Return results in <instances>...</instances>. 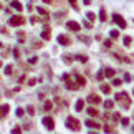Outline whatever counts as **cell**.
I'll use <instances>...</instances> for the list:
<instances>
[{
	"mask_svg": "<svg viewBox=\"0 0 134 134\" xmlns=\"http://www.w3.org/2000/svg\"><path fill=\"white\" fill-rule=\"evenodd\" d=\"M88 101L91 103V104H99L101 103V98L98 95H95V93H91V95L88 96Z\"/></svg>",
	"mask_w": 134,
	"mask_h": 134,
	"instance_id": "ba28073f",
	"label": "cell"
},
{
	"mask_svg": "<svg viewBox=\"0 0 134 134\" xmlns=\"http://www.w3.org/2000/svg\"><path fill=\"white\" fill-rule=\"evenodd\" d=\"M88 114H89V116H93V117H98V116H99V113L96 111L95 108H89V109H88Z\"/></svg>",
	"mask_w": 134,
	"mask_h": 134,
	"instance_id": "ffe728a7",
	"label": "cell"
},
{
	"mask_svg": "<svg viewBox=\"0 0 134 134\" xmlns=\"http://www.w3.org/2000/svg\"><path fill=\"white\" fill-rule=\"evenodd\" d=\"M0 8H2V3H0Z\"/></svg>",
	"mask_w": 134,
	"mask_h": 134,
	"instance_id": "f5cc1de1",
	"label": "cell"
},
{
	"mask_svg": "<svg viewBox=\"0 0 134 134\" xmlns=\"http://www.w3.org/2000/svg\"><path fill=\"white\" fill-rule=\"evenodd\" d=\"M0 32H2V33H8V30H7V27H0Z\"/></svg>",
	"mask_w": 134,
	"mask_h": 134,
	"instance_id": "7bdbcfd3",
	"label": "cell"
},
{
	"mask_svg": "<svg viewBox=\"0 0 134 134\" xmlns=\"http://www.w3.org/2000/svg\"><path fill=\"white\" fill-rule=\"evenodd\" d=\"M83 25H84V28H93V23L91 22H84Z\"/></svg>",
	"mask_w": 134,
	"mask_h": 134,
	"instance_id": "8d00e7d4",
	"label": "cell"
},
{
	"mask_svg": "<svg viewBox=\"0 0 134 134\" xmlns=\"http://www.w3.org/2000/svg\"><path fill=\"white\" fill-rule=\"evenodd\" d=\"M131 43H133V38H131V37H126V38H124V45H126V46H129Z\"/></svg>",
	"mask_w": 134,
	"mask_h": 134,
	"instance_id": "1f68e13d",
	"label": "cell"
},
{
	"mask_svg": "<svg viewBox=\"0 0 134 134\" xmlns=\"http://www.w3.org/2000/svg\"><path fill=\"white\" fill-rule=\"evenodd\" d=\"M70 3L75 7V10H78V5H76V0H70Z\"/></svg>",
	"mask_w": 134,
	"mask_h": 134,
	"instance_id": "f35d334b",
	"label": "cell"
},
{
	"mask_svg": "<svg viewBox=\"0 0 134 134\" xmlns=\"http://www.w3.org/2000/svg\"><path fill=\"white\" fill-rule=\"evenodd\" d=\"M111 119H113V123H114V124L119 123V121H121V114H119V113H113Z\"/></svg>",
	"mask_w": 134,
	"mask_h": 134,
	"instance_id": "ac0fdd59",
	"label": "cell"
},
{
	"mask_svg": "<svg viewBox=\"0 0 134 134\" xmlns=\"http://www.w3.org/2000/svg\"><path fill=\"white\" fill-rule=\"evenodd\" d=\"M104 76H108V78H114V70H113V68H104Z\"/></svg>",
	"mask_w": 134,
	"mask_h": 134,
	"instance_id": "5bb4252c",
	"label": "cell"
},
{
	"mask_svg": "<svg viewBox=\"0 0 134 134\" xmlns=\"http://www.w3.org/2000/svg\"><path fill=\"white\" fill-rule=\"evenodd\" d=\"M104 108H106V109H113V108H114V101L106 99V101H104Z\"/></svg>",
	"mask_w": 134,
	"mask_h": 134,
	"instance_id": "d6986e66",
	"label": "cell"
},
{
	"mask_svg": "<svg viewBox=\"0 0 134 134\" xmlns=\"http://www.w3.org/2000/svg\"><path fill=\"white\" fill-rule=\"evenodd\" d=\"M133 131H134V128H133Z\"/></svg>",
	"mask_w": 134,
	"mask_h": 134,
	"instance_id": "11a10c76",
	"label": "cell"
},
{
	"mask_svg": "<svg viewBox=\"0 0 134 134\" xmlns=\"http://www.w3.org/2000/svg\"><path fill=\"white\" fill-rule=\"evenodd\" d=\"M37 22H40V18L38 17H32V23H37Z\"/></svg>",
	"mask_w": 134,
	"mask_h": 134,
	"instance_id": "7dc6e473",
	"label": "cell"
},
{
	"mask_svg": "<svg viewBox=\"0 0 134 134\" xmlns=\"http://www.w3.org/2000/svg\"><path fill=\"white\" fill-rule=\"evenodd\" d=\"M96 78H98V79L101 81V79L104 78V71H99V73H98V76H96Z\"/></svg>",
	"mask_w": 134,
	"mask_h": 134,
	"instance_id": "d590c367",
	"label": "cell"
},
{
	"mask_svg": "<svg viewBox=\"0 0 134 134\" xmlns=\"http://www.w3.org/2000/svg\"><path fill=\"white\" fill-rule=\"evenodd\" d=\"M66 28H68V30H71V32H79L81 25H79L78 22H66Z\"/></svg>",
	"mask_w": 134,
	"mask_h": 134,
	"instance_id": "8992f818",
	"label": "cell"
},
{
	"mask_svg": "<svg viewBox=\"0 0 134 134\" xmlns=\"http://www.w3.org/2000/svg\"><path fill=\"white\" fill-rule=\"evenodd\" d=\"M109 35H111L113 40H117V38H119V32H116V30H111V33H109Z\"/></svg>",
	"mask_w": 134,
	"mask_h": 134,
	"instance_id": "484cf974",
	"label": "cell"
},
{
	"mask_svg": "<svg viewBox=\"0 0 134 134\" xmlns=\"http://www.w3.org/2000/svg\"><path fill=\"white\" fill-rule=\"evenodd\" d=\"M119 123L123 124V126H129V117H121V121Z\"/></svg>",
	"mask_w": 134,
	"mask_h": 134,
	"instance_id": "83f0119b",
	"label": "cell"
},
{
	"mask_svg": "<svg viewBox=\"0 0 134 134\" xmlns=\"http://www.w3.org/2000/svg\"><path fill=\"white\" fill-rule=\"evenodd\" d=\"M86 126L88 128H101L99 123H96V121H91V119H86Z\"/></svg>",
	"mask_w": 134,
	"mask_h": 134,
	"instance_id": "4fadbf2b",
	"label": "cell"
},
{
	"mask_svg": "<svg viewBox=\"0 0 134 134\" xmlns=\"http://www.w3.org/2000/svg\"><path fill=\"white\" fill-rule=\"evenodd\" d=\"M79 40L84 41V43H89V38H86V37H79Z\"/></svg>",
	"mask_w": 134,
	"mask_h": 134,
	"instance_id": "60d3db41",
	"label": "cell"
},
{
	"mask_svg": "<svg viewBox=\"0 0 134 134\" xmlns=\"http://www.w3.org/2000/svg\"><path fill=\"white\" fill-rule=\"evenodd\" d=\"M75 108H76V111H83L84 101H83V99H78V101H76V106H75Z\"/></svg>",
	"mask_w": 134,
	"mask_h": 134,
	"instance_id": "e0dca14e",
	"label": "cell"
},
{
	"mask_svg": "<svg viewBox=\"0 0 134 134\" xmlns=\"http://www.w3.org/2000/svg\"><path fill=\"white\" fill-rule=\"evenodd\" d=\"M113 20H114V22L117 23V27H119V28H126V27H128L126 20H124V18L121 17V15H119V13H114V15H113Z\"/></svg>",
	"mask_w": 134,
	"mask_h": 134,
	"instance_id": "277c9868",
	"label": "cell"
},
{
	"mask_svg": "<svg viewBox=\"0 0 134 134\" xmlns=\"http://www.w3.org/2000/svg\"><path fill=\"white\" fill-rule=\"evenodd\" d=\"M10 111V106L8 104H3V106H0V117L7 116V113Z\"/></svg>",
	"mask_w": 134,
	"mask_h": 134,
	"instance_id": "8fae6325",
	"label": "cell"
},
{
	"mask_svg": "<svg viewBox=\"0 0 134 134\" xmlns=\"http://www.w3.org/2000/svg\"><path fill=\"white\" fill-rule=\"evenodd\" d=\"M75 60H79V61H88V56H84V55H75Z\"/></svg>",
	"mask_w": 134,
	"mask_h": 134,
	"instance_id": "7402d4cb",
	"label": "cell"
},
{
	"mask_svg": "<svg viewBox=\"0 0 134 134\" xmlns=\"http://www.w3.org/2000/svg\"><path fill=\"white\" fill-rule=\"evenodd\" d=\"M38 13H40V15H43V17H48V10L43 8V7H38Z\"/></svg>",
	"mask_w": 134,
	"mask_h": 134,
	"instance_id": "603a6c76",
	"label": "cell"
},
{
	"mask_svg": "<svg viewBox=\"0 0 134 134\" xmlns=\"http://www.w3.org/2000/svg\"><path fill=\"white\" fill-rule=\"evenodd\" d=\"M18 41H22V43H23V41H25V38H27V37H25V33H23V32H18Z\"/></svg>",
	"mask_w": 134,
	"mask_h": 134,
	"instance_id": "4316f807",
	"label": "cell"
},
{
	"mask_svg": "<svg viewBox=\"0 0 134 134\" xmlns=\"http://www.w3.org/2000/svg\"><path fill=\"white\" fill-rule=\"evenodd\" d=\"M84 3H86V5H89V3H91V0H83Z\"/></svg>",
	"mask_w": 134,
	"mask_h": 134,
	"instance_id": "681fc988",
	"label": "cell"
},
{
	"mask_svg": "<svg viewBox=\"0 0 134 134\" xmlns=\"http://www.w3.org/2000/svg\"><path fill=\"white\" fill-rule=\"evenodd\" d=\"M45 3H51V2H53V0H43Z\"/></svg>",
	"mask_w": 134,
	"mask_h": 134,
	"instance_id": "f907efd6",
	"label": "cell"
},
{
	"mask_svg": "<svg viewBox=\"0 0 134 134\" xmlns=\"http://www.w3.org/2000/svg\"><path fill=\"white\" fill-rule=\"evenodd\" d=\"M114 99H116L123 108H129V106H131V98H129V95L126 93V91H121V93H117V95L114 96Z\"/></svg>",
	"mask_w": 134,
	"mask_h": 134,
	"instance_id": "6da1fadb",
	"label": "cell"
},
{
	"mask_svg": "<svg viewBox=\"0 0 134 134\" xmlns=\"http://www.w3.org/2000/svg\"><path fill=\"white\" fill-rule=\"evenodd\" d=\"M23 114H25V111H23L22 108H18V109H17V116H18V117H22Z\"/></svg>",
	"mask_w": 134,
	"mask_h": 134,
	"instance_id": "d6a6232c",
	"label": "cell"
},
{
	"mask_svg": "<svg viewBox=\"0 0 134 134\" xmlns=\"http://www.w3.org/2000/svg\"><path fill=\"white\" fill-rule=\"evenodd\" d=\"M86 18H88L89 22H95V20H96V15L93 13V12H88V13H86Z\"/></svg>",
	"mask_w": 134,
	"mask_h": 134,
	"instance_id": "44dd1931",
	"label": "cell"
},
{
	"mask_svg": "<svg viewBox=\"0 0 134 134\" xmlns=\"http://www.w3.org/2000/svg\"><path fill=\"white\" fill-rule=\"evenodd\" d=\"M0 66H2V61H0Z\"/></svg>",
	"mask_w": 134,
	"mask_h": 134,
	"instance_id": "db71d44e",
	"label": "cell"
},
{
	"mask_svg": "<svg viewBox=\"0 0 134 134\" xmlns=\"http://www.w3.org/2000/svg\"><path fill=\"white\" fill-rule=\"evenodd\" d=\"M71 60H73V56H70V55H63V61L66 63V65H70V63H71Z\"/></svg>",
	"mask_w": 134,
	"mask_h": 134,
	"instance_id": "d4e9b609",
	"label": "cell"
},
{
	"mask_svg": "<svg viewBox=\"0 0 134 134\" xmlns=\"http://www.w3.org/2000/svg\"><path fill=\"white\" fill-rule=\"evenodd\" d=\"M58 43L68 46V45H71V38H70V37H66V35H60V37H58Z\"/></svg>",
	"mask_w": 134,
	"mask_h": 134,
	"instance_id": "52a82bcc",
	"label": "cell"
},
{
	"mask_svg": "<svg viewBox=\"0 0 134 134\" xmlns=\"http://www.w3.org/2000/svg\"><path fill=\"white\" fill-rule=\"evenodd\" d=\"M12 71H13V66H12V65L5 66V75H12Z\"/></svg>",
	"mask_w": 134,
	"mask_h": 134,
	"instance_id": "4dcf8cb0",
	"label": "cell"
},
{
	"mask_svg": "<svg viewBox=\"0 0 134 134\" xmlns=\"http://www.w3.org/2000/svg\"><path fill=\"white\" fill-rule=\"evenodd\" d=\"M104 46H106V48H111V41L106 40V41H104Z\"/></svg>",
	"mask_w": 134,
	"mask_h": 134,
	"instance_id": "f6af8a7d",
	"label": "cell"
},
{
	"mask_svg": "<svg viewBox=\"0 0 134 134\" xmlns=\"http://www.w3.org/2000/svg\"><path fill=\"white\" fill-rule=\"evenodd\" d=\"M66 88L68 89H79V86H78V84H75L73 81H70V78H68L66 79Z\"/></svg>",
	"mask_w": 134,
	"mask_h": 134,
	"instance_id": "9a60e30c",
	"label": "cell"
},
{
	"mask_svg": "<svg viewBox=\"0 0 134 134\" xmlns=\"http://www.w3.org/2000/svg\"><path fill=\"white\" fill-rule=\"evenodd\" d=\"M28 61L32 63V65H35V63L38 61V58H37V56H32V58H30V60H28Z\"/></svg>",
	"mask_w": 134,
	"mask_h": 134,
	"instance_id": "e575fe53",
	"label": "cell"
},
{
	"mask_svg": "<svg viewBox=\"0 0 134 134\" xmlns=\"http://www.w3.org/2000/svg\"><path fill=\"white\" fill-rule=\"evenodd\" d=\"M41 38H43V40H50L51 38V32H50V27H48V25L43 28V32H41Z\"/></svg>",
	"mask_w": 134,
	"mask_h": 134,
	"instance_id": "9c48e42d",
	"label": "cell"
},
{
	"mask_svg": "<svg viewBox=\"0 0 134 134\" xmlns=\"http://www.w3.org/2000/svg\"><path fill=\"white\" fill-rule=\"evenodd\" d=\"M99 18H101V22H106V12L104 10L99 12Z\"/></svg>",
	"mask_w": 134,
	"mask_h": 134,
	"instance_id": "f546056e",
	"label": "cell"
},
{
	"mask_svg": "<svg viewBox=\"0 0 134 134\" xmlns=\"http://www.w3.org/2000/svg\"><path fill=\"white\" fill-rule=\"evenodd\" d=\"M101 91H103L104 95H109V93H111V86H109V84H101Z\"/></svg>",
	"mask_w": 134,
	"mask_h": 134,
	"instance_id": "2e32d148",
	"label": "cell"
},
{
	"mask_svg": "<svg viewBox=\"0 0 134 134\" xmlns=\"http://www.w3.org/2000/svg\"><path fill=\"white\" fill-rule=\"evenodd\" d=\"M43 108H45V109H46V111H50L51 108H53V103H51V101H45Z\"/></svg>",
	"mask_w": 134,
	"mask_h": 134,
	"instance_id": "cb8c5ba5",
	"label": "cell"
},
{
	"mask_svg": "<svg viewBox=\"0 0 134 134\" xmlns=\"http://www.w3.org/2000/svg\"><path fill=\"white\" fill-rule=\"evenodd\" d=\"M13 56H15V58H18V56H20V51H18V48H15V50H13Z\"/></svg>",
	"mask_w": 134,
	"mask_h": 134,
	"instance_id": "74e56055",
	"label": "cell"
},
{
	"mask_svg": "<svg viewBox=\"0 0 134 134\" xmlns=\"http://www.w3.org/2000/svg\"><path fill=\"white\" fill-rule=\"evenodd\" d=\"M41 123H43V126L48 129V131H53V129H55V123H53V119H51L50 116H45Z\"/></svg>",
	"mask_w": 134,
	"mask_h": 134,
	"instance_id": "5b68a950",
	"label": "cell"
},
{
	"mask_svg": "<svg viewBox=\"0 0 134 134\" xmlns=\"http://www.w3.org/2000/svg\"><path fill=\"white\" fill-rule=\"evenodd\" d=\"M104 133H114V128L109 126V124H106V126H104Z\"/></svg>",
	"mask_w": 134,
	"mask_h": 134,
	"instance_id": "f1b7e54d",
	"label": "cell"
},
{
	"mask_svg": "<svg viewBox=\"0 0 134 134\" xmlns=\"http://www.w3.org/2000/svg\"><path fill=\"white\" fill-rule=\"evenodd\" d=\"M27 111H28V114H33V113H35V108L32 106V104H30V106L27 108Z\"/></svg>",
	"mask_w": 134,
	"mask_h": 134,
	"instance_id": "836d02e7",
	"label": "cell"
},
{
	"mask_svg": "<svg viewBox=\"0 0 134 134\" xmlns=\"http://www.w3.org/2000/svg\"><path fill=\"white\" fill-rule=\"evenodd\" d=\"M12 8H15V10L17 12H22V3H20V2H18V0H12Z\"/></svg>",
	"mask_w": 134,
	"mask_h": 134,
	"instance_id": "7c38bea8",
	"label": "cell"
},
{
	"mask_svg": "<svg viewBox=\"0 0 134 134\" xmlns=\"http://www.w3.org/2000/svg\"><path fill=\"white\" fill-rule=\"evenodd\" d=\"M75 78H76V83H78V86L79 88H83L84 84H86V79L81 76V75H75Z\"/></svg>",
	"mask_w": 134,
	"mask_h": 134,
	"instance_id": "30bf717a",
	"label": "cell"
},
{
	"mask_svg": "<svg viewBox=\"0 0 134 134\" xmlns=\"http://www.w3.org/2000/svg\"><path fill=\"white\" fill-rule=\"evenodd\" d=\"M2 46H3V45H2V43H0V48H2Z\"/></svg>",
	"mask_w": 134,
	"mask_h": 134,
	"instance_id": "816d5d0a",
	"label": "cell"
},
{
	"mask_svg": "<svg viewBox=\"0 0 134 134\" xmlns=\"http://www.w3.org/2000/svg\"><path fill=\"white\" fill-rule=\"evenodd\" d=\"M20 131H22V129L18 128V126H17V128H13V129H12V133H13V134H17V133H20Z\"/></svg>",
	"mask_w": 134,
	"mask_h": 134,
	"instance_id": "ab89813d",
	"label": "cell"
},
{
	"mask_svg": "<svg viewBox=\"0 0 134 134\" xmlns=\"http://www.w3.org/2000/svg\"><path fill=\"white\" fill-rule=\"evenodd\" d=\"M113 83L116 84V86H119V84H121V79H114V78H113Z\"/></svg>",
	"mask_w": 134,
	"mask_h": 134,
	"instance_id": "bcb514c9",
	"label": "cell"
},
{
	"mask_svg": "<svg viewBox=\"0 0 134 134\" xmlns=\"http://www.w3.org/2000/svg\"><path fill=\"white\" fill-rule=\"evenodd\" d=\"M35 83H37V79H30V81H28V84H30V86H33Z\"/></svg>",
	"mask_w": 134,
	"mask_h": 134,
	"instance_id": "c3c4849f",
	"label": "cell"
},
{
	"mask_svg": "<svg viewBox=\"0 0 134 134\" xmlns=\"http://www.w3.org/2000/svg\"><path fill=\"white\" fill-rule=\"evenodd\" d=\"M33 46L35 48H41V43L40 41H33Z\"/></svg>",
	"mask_w": 134,
	"mask_h": 134,
	"instance_id": "b9f144b4",
	"label": "cell"
},
{
	"mask_svg": "<svg viewBox=\"0 0 134 134\" xmlns=\"http://www.w3.org/2000/svg\"><path fill=\"white\" fill-rule=\"evenodd\" d=\"M66 128L70 129V131H79V121L76 119V117L70 116L66 119Z\"/></svg>",
	"mask_w": 134,
	"mask_h": 134,
	"instance_id": "7a4b0ae2",
	"label": "cell"
},
{
	"mask_svg": "<svg viewBox=\"0 0 134 134\" xmlns=\"http://www.w3.org/2000/svg\"><path fill=\"white\" fill-rule=\"evenodd\" d=\"M61 78H63V81H66V79L70 78V75H68V73H63V76H61Z\"/></svg>",
	"mask_w": 134,
	"mask_h": 134,
	"instance_id": "ee69618b",
	"label": "cell"
},
{
	"mask_svg": "<svg viewBox=\"0 0 134 134\" xmlns=\"http://www.w3.org/2000/svg\"><path fill=\"white\" fill-rule=\"evenodd\" d=\"M10 27H20V25H23L25 23V18L22 17V15H13V17H10Z\"/></svg>",
	"mask_w": 134,
	"mask_h": 134,
	"instance_id": "3957f363",
	"label": "cell"
}]
</instances>
